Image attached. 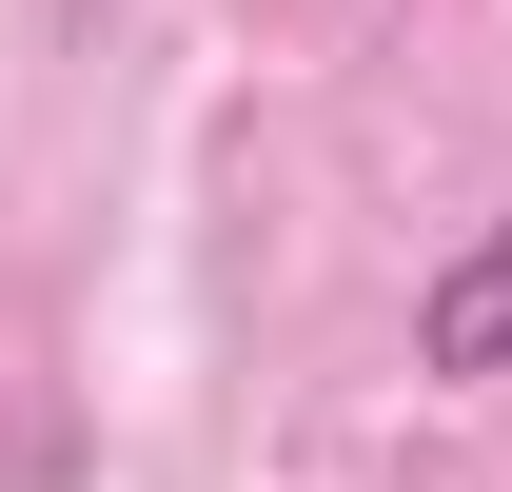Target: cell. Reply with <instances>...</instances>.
<instances>
[{
    "mask_svg": "<svg viewBox=\"0 0 512 492\" xmlns=\"http://www.w3.org/2000/svg\"><path fill=\"white\" fill-rule=\"evenodd\" d=\"M414 374H512V197L473 217V256H434V296H414Z\"/></svg>",
    "mask_w": 512,
    "mask_h": 492,
    "instance_id": "obj_1",
    "label": "cell"
}]
</instances>
